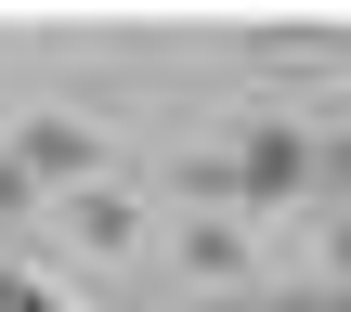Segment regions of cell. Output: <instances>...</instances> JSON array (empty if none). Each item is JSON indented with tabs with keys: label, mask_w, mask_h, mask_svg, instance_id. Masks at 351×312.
<instances>
[{
	"label": "cell",
	"mask_w": 351,
	"mask_h": 312,
	"mask_svg": "<svg viewBox=\"0 0 351 312\" xmlns=\"http://www.w3.org/2000/svg\"><path fill=\"white\" fill-rule=\"evenodd\" d=\"M313 182V130H287V117H261V130H234L221 156H195L182 169V195L221 221V208H274V195H300Z\"/></svg>",
	"instance_id": "1"
},
{
	"label": "cell",
	"mask_w": 351,
	"mask_h": 312,
	"mask_svg": "<svg viewBox=\"0 0 351 312\" xmlns=\"http://www.w3.org/2000/svg\"><path fill=\"white\" fill-rule=\"evenodd\" d=\"M91 169H104V143H91L78 117H26V130H13V182H26V195H39V182H78V195H91Z\"/></svg>",
	"instance_id": "2"
},
{
	"label": "cell",
	"mask_w": 351,
	"mask_h": 312,
	"mask_svg": "<svg viewBox=\"0 0 351 312\" xmlns=\"http://www.w3.org/2000/svg\"><path fill=\"white\" fill-rule=\"evenodd\" d=\"M182 261H195V274H208V287H234V274H247V235H234V221H208V208H195V235H182Z\"/></svg>",
	"instance_id": "3"
},
{
	"label": "cell",
	"mask_w": 351,
	"mask_h": 312,
	"mask_svg": "<svg viewBox=\"0 0 351 312\" xmlns=\"http://www.w3.org/2000/svg\"><path fill=\"white\" fill-rule=\"evenodd\" d=\"M78 235H91V248H130V235H143V208H130V195H104V182H91V195H78Z\"/></svg>",
	"instance_id": "4"
},
{
	"label": "cell",
	"mask_w": 351,
	"mask_h": 312,
	"mask_svg": "<svg viewBox=\"0 0 351 312\" xmlns=\"http://www.w3.org/2000/svg\"><path fill=\"white\" fill-rule=\"evenodd\" d=\"M0 312H65V300H52L39 274H13V261H0Z\"/></svg>",
	"instance_id": "5"
},
{
	"label": "cell",
	"mask_w": 351,
	"mask_h": 312,
	"mask_svg": "<svg viewBox=\"0 0 351 312\" xmlns=\"http://www.w3.org/2000/svg\"><path fill=\"white\" fill-rule=\"evenodd\" d=\"M234 312H339L326 287H261V300H234Z\"/></svg>",
	"instance_id": "6"
},
{
	"label": "cell",
	"mask_w": 351,
	"mask_h": 312,
	"mask_svg": "<svg viewBox=\"0 0 351 312\" xmlns=\"http://www.w3.org/2000/svg\"><path fill=\"white\" fill-rule=\"evenodd\" d=\"M326 300L351 312V221H339V235H326Z\"/></svg>",
	"instance_id": "7"
},
{
	"label": "cell",
	"mask_w": 351,
	"mask_h": 312,
	"mask_svg": "<svg viewBox=\"0 0 351 312\" xmlns=\"http://www.w3.org/2000/svg\"><path fill=\"white\" fill-rule=\"evenodd\" d=\"M13 195H26V182H13V169H0V208H13Z\"/></svg>",
	"instance_id": "8"
}]
</instances>
